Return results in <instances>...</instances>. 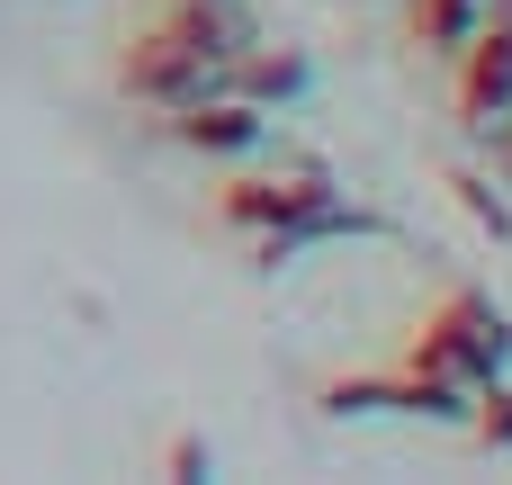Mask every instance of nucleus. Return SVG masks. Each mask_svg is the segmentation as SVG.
Instances as JSON below:
<instances>
[{"label":"nucleus","instance_id":"f257e3e1","mask_svg":"<svg viewBox=\"0 0 512 485\" xmlns=\"http://www.w3.org/2000/svg\"><path fill=\"white\" fill-rule=\"evenodd\" d=\"M495 351H504V324H495L477 297H450L414 360H423V378H441V369H495Z\"/></svg>","mask_w":512,"mask_h":485},{"label":"nucleus","instance_id":"f03ea898","mask_svg":"<svg viewBox=\"0 0 512 485\" xmlns=\"http://www.w3.org/2000/svg\"><path fill=\"white\" fill-rule=\"evenodd\" d=\"M504 99H512V27L486 36L477 63H468V117H486V108H504Z\"/></svg>","mask_w":512,"mask_h":485},{"label":"nucleus","instance_id":"7ed1b4c3","mask_svg":"<svg viewBox=\"0 0 512 485\" xmlns=\"http://www.w3.org/2000/svg\"><path fill=\"white\" fill-rule=\"evenodd\" d=\"M189 135L198 144H243L252 135V108H207V117H189Z\"/></svg>","mask_w":512,"mask_h":485},{"label":"nucleus","instance_id":"20e7f679","mask_svg":"<svg viewBox=\"0 0 512 485\" xmlns=\"http://www.w3.org/2000/svg\"><path fill=\"white\" fill-rule=\"evenodd\" d=\"M459 18H468V0H423V36L432 45H459Z\"/></svg>","mask_w":512,"mask_h":485}]
</instances>
